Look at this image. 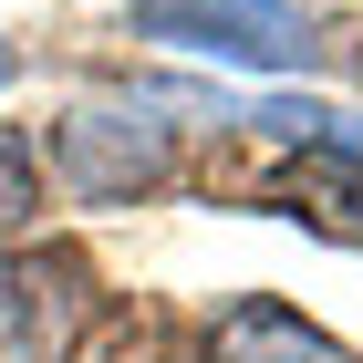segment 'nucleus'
I'll list each match as a JSON object with an SVG mask.
<instances>
[{
    "label": "nucleus",
    "instance_id": "obj_1",
    "mask_svg": "<svg viewBox=\"0 0 363 363\" xmlns=\"http://www.w3.org/2000/svg\"><path fill=\"white\" fill-rule=\"evenodd\" d=\"M177 167V125L156 94H94L52 125V177L62 197H84V208H114V197H145L167 187Z\"/></svg>",
    "mask_w": 363,
    "mask_h": 363
},
{
    "label": "nucleus",
    "instance_id": "obj_2",
    "mask_svg": "<svg viewBox=\"0 0 363 363\" xmlns=\"http://www.w3.org/2000/svg\"><path fill=\"white\" fill-rule=\"evenodd\" d=\"M125 31L135 42H177V52H208V62H239V73H301L311 62L301 0H135Z\"/></svg>",
    "mask_w": 363,
    "mask_h": 363
},
{
    "label": "nucleus",
    "instance_id": "obj_3",
    "mask_svg": "<svg viewBox=\"0 0 363 363\" xmlns=\"http://www.w3.org/2000/svg\"><path fill=\"white\" fill-rule=\"evenodd\" d=\"M73 322H84V270L73 259H52V250L0 259V363H62Z\"/></svg>",
    "mask_w": 363,
    "mask_h": 363
},
{
    "label": "nucleus",
    "instance_id": "obj_4",
    "mask_svg": "<svg viewBox=\"0 0 363 363\" xmlns=\"http://www.w3.org/2000/svg\"><path fill=\"white\" fill-rule=\"evenodd\" d=\"M208 363H353L322 322H301L291 301H270V291H250V301L218 311V333H208Z\"/></svg>",
    "mask_w": 363,
    "mask_h": 363
},
{
    "label": "nucleus",
    "instance_id": "obj_5",
    "mask_svg": "<svg viewBox=\"0 0 363 363\" xmlns=\"http://www.w3.org/2000/svg\"><path fill=\"white\" fill-rule=\"evenodd\" d=\"M31 218H42V156L21 125H0V239H21Z\"/></svg>",
    "mask_w": 363,
    "mask_h": 363
}]
</instances>
